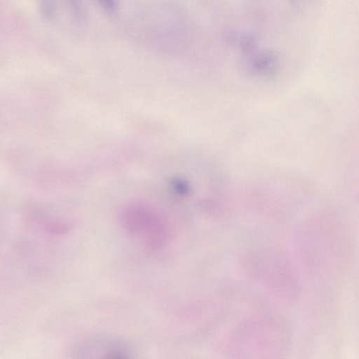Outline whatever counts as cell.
<instances>
[{
    "label": "cell",
    "mask_w": 359,
    "mask_h": 359,
    "mask_svg": "<svg viewBox=\"0 0 359 359\" xmlns=\"http://www.w3.org/2000/svg\"><path fill=\"white\" fill-rule=\"evenodd\" d=\"M102 8L109 13H114L117 8V0H97Z\"/></svg>",
    "instance_id": "4"
},
{
    "label": "cell",
    "mask_w": 359,
    "mask_h": 359,
    "mask_svg": "<svg viewBox=\"0 0 359 359\" xmlns=\"http://www.w3.org/2000/svg\"><path fill=\"white\" fill-rule=\"evenodd\" d=\"M123 228L149 249L163 247L170 236V227L158 212L142 205L126 207L121 214Z\"/></svg>",
    "instance_id": "1"
},
{
    "label": "cell",
    "mask_w": 359,
    "mask_h": 359,
    "mask_svg": "<svg viewBox=\"0 0 359 359\" xmlns=\"http://www.w3.org/2000/svg\"><path fill=\"white\" fill-rule=\"evenodd\" d=\"M320 0H288L290 5L299 11H309L313 9Z\"/></svg>",
    "instance_id": "3"
},
{
    "label": "cell",
    "mask_w": 359,
    "mask_h": 359,
    "mask_svg": "<svg viewBox=\"0 0 359 359\" xmlns=\"http://www.w3.org/2000/svg\"><path fill=\"white\" fill-rule=\"evenodd\" d=\"M246 56L251 70L257 74L272 75L278 69L279 58L273 50L256 48Z\"/></svg>",
    "instance_id": "2"
}]
</instances>
